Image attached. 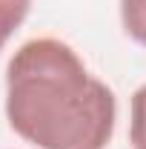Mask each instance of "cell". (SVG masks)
I'll use <instances>...</instances> for the list:
<instances>
[{
    "mask_svg": "<svg viewBox=\"0 0 146 149\" xmlns=\"http://www.w3.org/2000/svg\"><path fill=\"white\" fill-rule=\"evenodd\" d=\"M120 23L135 43L146 46V0H120Z\"/></svg>",
    "mask_w": 146,
    "mask_h": 149,
    "instance_id": "obj_3",
    "label": "cell"
},
{
    "mask_svg": "<svg viewBox=\"0 0 146 149\" xmlns=\"http://www.w3.org/2000/svg\"><path fill=\"white\" fill-rule=\"evenodd\" d=\"M29 9L32 0H0V49L23 26V20L29 17Z\"/></svg>",
    "mask_w": 146,
    "mask_h": 149,
    "instance_id": "obj_2",
    "label": "cell"
},
{
    "mask_svg": "<svg viewBox=\"0 0 146 149\" xmlns=\"http://www.w3.org/2000/svg\"><path fill=\"white\" fill-rule=\"evenodd\" d=\"M6 118L37 149H106L117 103L69 43L35 37L6 66Z\"/></svg>",
    "mask_w": 146,
    "mask_h": 149,
    "instance_id": "obj_1",
    "label": "cell"
},
{
    "mask_svg": "<svg viewBox=\"0 0 146 149\" xmlns=\"http://www.w3.org/2000/svg\"><path fill=\"white\" fill-rule=\"evenodd\" d=\"M129 141L132 149H146V83L132 95V115H129Z\"/></svg>",
    "mask_w": 146,
    "mask_h": 149,
    "instance_id": "obj_4",
    "label": "cell"
}]
</instances>
